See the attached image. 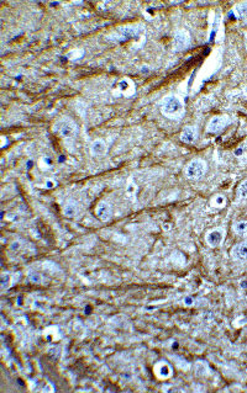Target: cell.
Segmentation results:
<instances>
[{
	"label": "cell",
	"mask_w": 247,
	"mask_h": 393,
	"mask_svg": "<svg viewBox=\"0 0 247 393\" xmlns=\"http://www.w3.org/2000/svg\"><path fill=\"white\" fill-rule=\"evenodd\" d=\"M160 110L166 117L178 120L185 112V106H183L182 100L177 95H168L161 100Z\"/></svg>",
	"instance_id": "1"
},
{
	"label": "cell",
	"mask_w": 247,
	"mask_h": 393,
	"mask_svg": "<svg viewBox=\"0 0 247 393\" xmlns=\"http://www.w3.org/2000/svg\"><path fill=\"white\" fill-rule=\"evenodd\" d=\"M206 171V163L203 159H193L185 168V176L189 180H198L203 178Z\"/></svg>",
	"instance_id": "2"
},
{
	"label": "cell",
	"mask_w": 247,
	"mask_h": 393,
	"mask_svg": "<svg viewBox=\"0 0 247 393\" xmlns=\"http://www.w3.org/2000/svg\"><path fill=\"white\" fill-rule=\"evenodd\" d=\"M55 131L61 136L62 138H72L77 132V125L74 121L68 117H63L55 125Z\"/></svg>",
	"instance_id": "3"
},
{
	"label": "cell",
	"mask_w": 247,
	"mask_h": 393,
	"mask_svg": "<svg viewBox=\"0 0 247 393\" xmlns=\"http://www.w3.org/2000/svg\"><path fill=\"white\" fill-rule=\"evenodd\" d=\"M230 120L228 116L220 115V116H214L213 118H210L208 126H206V132L213 133V135H218L221 131L225 130L226 126L229 125Z\"/></svg>",
	"instance_id": "4"
},
{
	"label": "cell",
	"mask_w": 247,
	"mask_h": 393,
	"mask_svg": "<svg viewBox=\"0 0 247 393\" xmlns=\"http://www.w3.org/2000/svg\"><path fill=\"white\" fill-rule=\"evenodd\" d=\"M190 45V35L185 30H178L173 37V49L176 52L185 51Z\"/></svg>",
	"instance_id": "5"
},
{
	"label": "cell",
	"mask_w": 247,
	"mask_h": 393,
	"mask_svg": "<svg viewBox=\"0 0 247 393\" xmlns=\"http://www.w3.org/2000/svg\"><path fill=\"white\" fill-rule=\"evenodd\" d=\"M224 237H225V232H224L223 228H215L211 229L206 233L205 241L208 243L209 246L211 248H218L223 244L224 242Z\"/></svg>",
	"instance_id": "6"
},
{
	"label": "cell",
	"mask_w": 247,
	"mask_h": 393,
	"mask_svg": "<svg viewBox=\"0 0 247 393\" xmlns=\"http://www.w3.org/2000/svg\"><path fill=\"white\" fill-rule=\"evenodd\" d=\"M95 215H97V217L99 218L100 221H103V222H108V221L113 217L112 206H110L108 202L102 201V202L98 203L97 207H95Z\"/></svg>",
	"instance_id": "7"
},
{
	"label": "cell",
	"mask_w": 247,
	"mask_h": 393,
	"mask_svg": "<svg viewBox=\"0 0 247 393\" xmlns=\"http://www.w3.org/2000/svg\"><path fill=\"white\" fill-rule=\"evenodd\" d=\"M198 130H196L195 126H186L185 127V130L182 131L181 133V141L185 145H191L196 141L198 138Z\"/></svg>",
	"instance_id": "8"
},
{
	"label": "cell",
	"mask_w": 247,
	"mask_h": 393,
	"mask_svg": "<svg viewBox=\"0 0 247 393\" xmlns=\"http://www.w3.org/2000/svg\"><path fill=\"white\" fill-rule=\"evenodd\" d=\"M172 367L170 366V364L166 361H160L156 364L155 366V374L158 379L166 380L170 379L172 376Z\"/></svg>",
	"instance_id": "9"
},
{
	"label": "cell",
	"mask_w": 247,
	"mask_h": 393,
	"mask_svg": "<svg viewBox=\"0 0 247 393\" xmlns=\"http://www.w3.org/2000/svg\"><path fill=\"white\" fill-rule=\"evenodd\" d=\"M231 256L234 260L246 261L247 260V241L240 244H236L231 250Z\"/></svg>",
	"instance_id": "10"
},
{
	"label": "cell",
	"mask_w": 247,
	"mask_h": 393,
	"mask_svg": "<svg viewBox=\"0 0 247 393\" xmlns=\"http://www.w3.org/2000/svg\"><path fill=\"white\" fill-rule=\"evenodd\" d=\"M108 146L107 143L103 140H95L93 141L90 145V153L93 157H103L107 153Z\"/></svg>",
	"instance_id": "11"
},
{
	"label": "cell",
	"mask_w": 247,
	"mask_h": 393,
	"mask_svg": "<svg viewBox=\"0 0 247 393\" xmlns=\"http://www.w3.org/2000/svg\"><path fill=\"white\" fill-rule=\"evenodd\" d=\"M79 211H80V206L73 200L68 201V202L63 206V215L68 218L77 217Z\"/></svg>",
	"instance_id": "12"
},
{
	"label": "cell",
	"mask_w": 247,
	"mask_h": 393,
	"mask_svg": "<svg viewBox=\"0 0 247 393\" xmlns=\"http://www.w3.org/2000/svg\"><path fill=\"white\" fill-rule=\"evenodd\" d=\"M234 14L238 19L247 20V1L239 2L238 5L234 6Z\"/></svg>",
	"instance_id": "13"
},
{
	"label": "cell",
	"mask_w": 247,
	"mask_h": 393,
	"mask_svg": "<svg viewBox=\"0 0 247 393\" xmlns=\"http://www.w3.org/2000/svg\"><path fill=\"white\" fill-rule=\"evenodd\" d=\"M234 232L240 237H247V221H240V222L234 223Z\"/></svg>",
	"instance_id": "14"
},
{
	"label": "cell",
	"mask_w": 247,
	"mask_h": 393,
	"mask_svg": "<svg viewBox=\"0 0 247 393\" xmlns=\"http://www.w3.org/2000/svg\"><path fill=\"white\" fill-rule=\"evenodd\" d=\"M236 194H238V197L240 198V200H246L247 198V179L246 180L241 181L240 185L238 186Z\"/></svg>",
	"instance_id": "15"
},
{
	"label": "cell",
	"mask_w": 247,
	"mask_h": 393,
	"mask_svg": "<svg viewBox=\"0 0 247 393\" xmlns=\"http://www.w3.org/2000/svg\"><path fill=\"white\" fill-rule=\"evenodd\" d=\"M0 281H1V289L6 290L7 287L11 285V274L10 273H2L1 278H0Z\"/></svg>",
	"instance_id": "16"
},
{
	"label": "cell",
	"mask_w": 247,
	"mask_h": 393,
	"mask_svg": "<svg viewBox=\"0 0 247 393\" xmlns=\"http://www.w3.org/2000/svg\"><path fill=\"white\" fill-rule=\"evenodd\" d=\"M29 280L31 282H35V284H40V282H42V276L40 275L39 273L31 271V273L29 274Z\"/></svg>",
	"instance_id": "17"
},
{
	"label": "cell",
	"mask_w": 247,
	"mask_h": 393,
	"mask_svg": "<svg viewBox=\"0 0 247 393\" xmlns=\"http://www.w3.org/2000/svg\"><path fill=\"white\" fill-rule=\"evenodd\" d=\"M183 302H185V306H193V303H194V299L191 298L190 296H186L185 299H183Z\"/></svg>",
	"instance_id": "18"
},
{
	"label": "cell",
	"mask_w": 247,
	"mask_h": 393,
	"mask_svg": "<svg viewBox=\"0 0 247 393\" xmlns=\"http://www.w3.org/2000/svg\"><path fill=\"white\" fill-rule=\"evenodd\" d=\"M19 246H20L19 242H14V243L11 244V246H10V249H11V250H17V249H19Z\"/></svg>",
	"instance_id": "19"
},
{
	"label": "cell",
	"mask_w": 247,
	"mask_h": 393,
	"mask_svg": "<svg viewBox=\"0 0 247 393\" xmlns=\"http://www.w3.org/2000/svg\"><path fill=\"white\" fill-rule=\"evenodd\" d=\"M215 201L218 205H223L224 203V197L223 196H215Z\"/></svg>",
	"instance_id": "20"
},
{
	"label": "cell",
	"mask_w": 247,
	"mask_h": 393,
	"mask_svg": "<svg viewBox=\"0 0 247 393\" xmlns=\"http://www.w3.org/2000/svg\"><path fill=\"white\" fill-rule=\"evenodd\" d=\"M246 49H247V41H246Z\"/></svg>",
	"instance_id": "21"
}]
</instances>
